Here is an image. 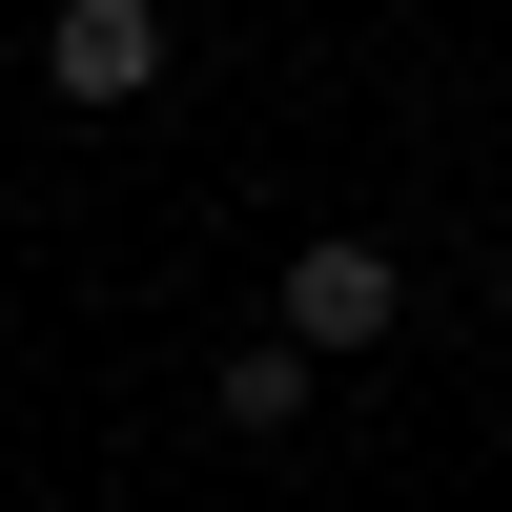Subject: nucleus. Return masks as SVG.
Here are the masks:
<instances>
[{"label":"nucleus","mask_w":512,"mask_h":512,"mask_svg":"<svg viewBox=\"0 0 512 512\" xmlns=\"http://www.w3.org/2000/svg\"><path fill=\"white\" fill-rule=\"evenodd\" d=\"M267 328H287V349H390V328H410V267H390V246H369V226H328V246H287V287H267Z\"/></svg>","instance_id":"nucleus-1"},{"label":"nucleus","mask_w":512,"mask_h":512,"mask_svg":"<svg viewBox=\"0 0 512 512\" xmlns=\"http://www.w3.org/2000/svg\"><path fill=\"white\" fill-rule=\"evenodd\" d=\"M164 62H185L164 0H62V21H41V82H62V103H144Z\"/></svg>","instance_id":"nucleus-2"},{"label":"nucleus","mask_w":512,"mask_h":512,"mask_svg":"<svg viewBox=\"0 0 512 512\" xmlns=\"http://www.w3.org/2000/svg\"><path fill=\"white\" fill-rule=\"evenodd\" d=\"M226 431H308V349H287V328L226 349Z\"/></svg>","instance_id":"nucleus-3"}]
</instances>
